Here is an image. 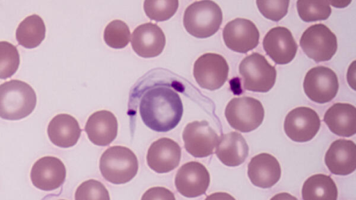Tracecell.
I'll use <instances>...</instances> for the list:
<instances>
[{
    "mask_svg": "<svg viewBox=\"0 0 356 200\" xmlns=\"http://www.w3.org/2000/svg\"><path fill=\"white\" fill-rule=\"evenodd\" d=\"M263 47L266 53L278 65L289 63L298 50L291 32L283 26L274 27L268 31L263 40Z\"/></svg>",
    "mask_w": 356,
    "mask_h": 200,
    "instance_id": "5bb4252c",
    "label": "cell"
},
{
    "mask_svg": "<svg viewBox=\"0 0 356 200\" xmlns=\"http://www.w3.org/2000/svg\"><path fill=\"white\" fill-rule=\"evenodd\" d=\"M270 200H298V199L289 193L281 192L274 195Z\"/></svg>",
    "mask_w": 356,
    "mask_h": 200,
    "instance_id": "e575fe53",
    "label": "cell"
},
{
    "mask_svg": "<svg viewBox=\"0 0 356 200\" xmlns=\"http://www.w3.org/2000/svg\"><path fill=\"white\" fill-rule=\"evenodd\" d=\"M289 3L285 0L256 1L261 15L274 22L280 21L287 14Z\"/></svg>",
    "mask_w": 356,
    "mask_h": 200,
    "instance_id": "4dcf8cb0",
    "label": "cell"
},
{
    "mask_svg": "<svg viewBox=\"0 0 356 200\" xmlns=\"http://www.w3.org/2000/svg\"><path fill=\"white\" fill-rule=\"evenodd\" d=\"M138 162L135 153L129 148L113 146L108 148L99 160V170L107 181L124 184L135 177Z\"/></svg>",
    "mask_w": 356,
    "mask_h": 200,
    "instance_id": "277c9868",
    "label": "cell"
},
{
    "mask_svg": "<svg viewBox=\"0 0 356 200\" xmlns=\"http://www.w3.org/2000/svg\"><path fill=\"white\" fill-rule=\"evenodd\" d=\"M216 147V156L228 167L241 165L248 156L249 147L246 140L237 132L222 134Z\"/></svg>",
    "mask_w": 356,
    "mask_h": 200,
    "instance_id": "44dd1931",
    "label": "cell"
},
{
    "mask_svg": "<svg viewBox=\"0 0 356 200\" xmlns=\"http://www.w3.org/2000/svg\"><path fill=\"white\" fill-rule=\"evenodd\" d=\"M59 200H65V199H59Z\"/></svg>",
    "mask_w": 356,
    "mask_h": 200,
    "instance_id": "8d00e7d4",
    "label": "cell"
},
{
    "mask_svg": "<svg viewBox=\"0 0 356 200\" xmlns=\"http://www.w3.org/2000/svg\"><path fill=\"white\" fill-rule=\"evenodd\" d=\"M81 129L77 120L68 114H58L53 117L47 127L50 141L57 147L68 148L74 146L81 135Z\"/></svg>",
    "mask_w": 356,
    "mask_h": 200,
    "instance_id": "603a6c76",
    "label": "cell"
},
{
    "mask_svg": "<svg viewBox=\"0 0 356 200\" xmlns=\"http://www.w3.org/2000/svg\"><path fill=\"white\" fill-rule=\"evenodd\" d=\"M321 119L317 112L309 107H297L286 115L284 130L291 140L305 142L313 139L319 131Z\"/></svg>",
    "mask_w": 356,
    "mask_h": 200,
    "instance_id": "30bf717a",
    "label": "cell"
},
{
    "mask_svg": "<svg viewBox=\"0 0 356 200\" xmlns=\"http://www.w3.org/2000/svg\"><path fill=\"white\" fill-rule=\"evenodd\" d=\"M46 28L43 19L38 15L26 17L16 30V40L26 49H33L45 38Z\"/></svg>",
    "mask_w": 356,
    "mask_h": 200,
    "instance_id": "d4e9b609",
    "label": "cell"
},
{
    "mask_svg": "<svg viewBox=\"0 0 356 200\" xmlns=\"http://www.w3.org/2000/svg\"><path fill=\"white\" fill-rule=\"evenodd\" d=\"M106 44L113 49H122L130 40V31L127 24L122 20L115 19L107 24L104 31Z\"/></svg>",
    "mask_w": 356,
    "mask_h": 200,
    "instance_id": "4316f807",
    "label": "cell"
},
{
    "mask_svg": "<svg viewBox=\"0 0 356 200\" xmlns=\"http://www.w3.org/2000/svg\"><path fill=\"white\" fill-rule=\"evenodd\" d=\"M339 86L336 73L325 66L310 69L303 81L305 94L312 101L318 103L331 101L336 97Z\"/></svg>",
    "mask_w": 356,
    "mask_h": 200,
    "instance_id": "ba28073f",
    "label": "cell"
},
{
    "mask_svg": "<svg viewBox=\"0 0 356 200\" xmlns=\"http://www.w3.org/2000/svg\"><path fill=\"white\" fill-rule=\"evenodd\" d=\"M244 89L257 92H267L274 86L277 72L266 58L252 53L244 58L238 67Z\"/></svg>",
    "mask_w": 356,
    "mask_h": 200,
    "instance_id": "5b68a950",
    "label": "cell"
},
{
    "mask_svg": "<svg viewBox=\"0 0 356 200\" xmlns=\"http://www.w3.org/2000/svg\"><path fill=\"white\" fill-rule=\"evenodd\" d=\"M118 120L108 110H99L88 119L85 131L91 142L98 146H107L117 137Z\"/></svg>",
    "mask_w": 356,
    "mask_h": 200,
    "instance_id": "ffe728a7",
    "label": "cell"
},
{
    "mask_svg": "<svg viewBox=\"0 0 356 200\" xmlns=\"http://www.w3.org/2000/svg\"><path fill=\"white\" fill-rule=\"evenodd\" d=\"M36 94L28 83L11 80L0 85V117L19 120L29 115L36 106Z\"/></svg>",
    "mask_w": 356,
    "mask_h": 200,
    "instance_id": "7a4b0ae2",
    "label": "cell"
},
{
    "mask_svg": "<svg viewBox=\"0 0 356 200\" xmlns=\"http://www.w3.org/2000/svg\"><path fill=\"white\" fill-rule=\"evenodd\" d=\"M30 176L35 188L44 191L54 190L60 188L65 180V166L56 157H42L33 164Z\"/></svg>",
    "mask_w": 356,
    "mask_h": 200,
    "instance_id": "9a60e30c",
    "label": "cell"
},
{
    "mask_svg": "<svg viewBox=\"0 0 356 200\" xmlns=\"http://www.w3.org/2000/svg\"><path fill=\"white\" fill-rule=\"evenodd\" d=\"M204 200H236L231 194L227 192H218L206 197Z\"/></svg>",
    "mask_w": 356,
    "mask_h": 200,
    "instance_id": "836d02e7",
    "label": "cell"
},
{
    "mask_svg": "<svg viewBox=\"0 0 356 200\" xmlns=\"http://www.w3.org/2000/svg\"><path fill=\"white\" fill-rule=\"evenodd\" d=\"M328 3L329 4L335 8H345L347 7L351 3V1L335 0L328 1Z\"/></svg>",
    "mask_w": 356,
    "mask_h": 200,
    "instance_id": "d590c367",
    "label": "cell"
},
{
    "mask_svg": "<svg viewBox=\"0 0 356 200\" xmlns=\"http://www.w3.org/2000/svg\"><path fill=\"white\" fill-rule=\"evenodd\" d=\"M182 138L188 153L195 158H204L213 153L218 136L209 122L203 120L188 124Z\"/></svg>",
    "mask_w": 356,
    "mask_h": 200,
    "instance_id": "8fae6325",
    "label": "cell"
},
{
    "mask_svg": "<svg viewBox=\"0 0 356 200\" xmlns=\"http://www.w3.org/2000/svg\"><path fill=\"white\" fill-rule=\"evenodd\" d=\"M74 199L75 200H110V196L103 183L95 179H89L78 186Z\"/></svg>",
    "mask_w": 356,
    "mask_h": 200,
    "instance_id": "f546056e",
    "label": "cell"
},
{
    "mask_svg": "<svg viewBox=\"0 0 356 200\" xmlns=\"http://www.w3.org/2000/svg\"><path fill=\"white\" fill-rule=\"evenodd\" d=\"M222 22L221 8L216 2L209 0L197 1L189 5L183 18L186 31L197 38H207L214 35Z\"/></svg>",
    "mask_w": 356,
    "mask_h": 200,
    "instance_id": "3957f363",
    "label": "cell"
},
{
    "mask_svg": "<svg viewBox=\"0 0 356 200\" xmlns=\"http://www.w3.org/2000/svg\"><path fill=\"white\" fill-rule=\"evenodd\" d=\"M229 65L225 58L218 53H207L200 56L195 62L193 76L202 88L216 90L226 82Z\"/></svg>",
    "mask_w": 356,
    "mask_h": 200,
    "instance_id": "9c48e42d",
    "label": "cell"
},
{
    "mask_svg": "<svg viewBox=\"0 0 356 200\" xmlns=\"http://www.w3.org/2000/svg\"><path fill=\"white\" fill-rule=\"evenodd\" d=\"M298 13L300 19L306 22L325 20L330 17L332 9L328 1H298Z\"/></svg>",
    "mask_w": 356,
    "mask_h": 200,
    "instance_id": "484cf974",
    "label": "cell"
},
{
    "mask_svg": "<svg viewBox=\"0 0 356 200\" xmlns=\"http://www.w3.org/2000/svg\"><path fill=\"white\" fill-rule=\"evenodd\" d=\"M248 175L254 185L269 188L280 178V165L273 155L261 153L250 160L248 165Z\"/></svg>",
    "mask_w": 356,
    "mask_h": 200,
    "instance_id": "d6986e66",
    "label": "cell"
},
{
    "mask_svg": "<svg viewBox=\"0 0 356 200\" xmlns=\"http://www.w3.org/2000/svg\"><path fill=\"white\" fill-rule=\"evenodd\" d=\"M303 200H337L338 190L332 178L323 174H314L303 183Z\"/></svg>",
    "mask_w": 356,
    "mask_h": 200,
    "instance_id": "cb8c5ba5",
    "label": "cell"
},
{
    "mask_svg": "<svg viewBox=\"0 0 356 200\" xmlns=\"http://www.w3.org/2000/svg\"><path fill=\"white\" fill-rule=\"evenodd\" d=\"M225 115L233 128L242 133H248L261 124L264 109L262 103L253 97H236L227 103Z\"/></svg>",
    "mask_w": 356,
    "mask_h": 200,
    "instance_id": "8992f818",
    "label": "cell"
},
{
    "mask_svg": "<svg viewBox=\"0 0 356 200\" xmlns=\"http://www.w3.org/2000/svg\"><path fill=\"white\" fill-rule=\"evenodd\" d=\"M323 121L335 135L350 137L356 133V108L350 103H336L327 110Z\"/></svg>",
    "mask_w": 356,
    "mask_h": 200,
    "instance_id": "7402d4cb",
    "label": "cell"
},
{
    "mask_svg": "<svg viewBox=\"0 0 356 200\" xmlns=\"http://www.w3.org/2000/svg\"><path fill=\"white\" fill-rule=\"evenodd\" d=\"M181 156V147L175 141L161 138L150 145L146 159L151 169L163 174L175 169L180 162Z\"/></svg>",
    "mask_w": 356,
    "mask_h": 200,
    "instance_id": "2e32d148",
    "label": "cell"
},
{
    "mask_svg": "<svg viewBox=\"0 0 356 200\" xmlns=\"http://www.w3.org/2000/svg\"><path fill=\"white\" fill-rule=\"evenodd\" d=\"M19 65V54L15 46L6 41L0 42V78L11 77Z\"/></svg>",
    "mask_w": 356,
    "mask_h": 200,
    "instance_id": "f1b7e54d",
    "label": "cell"
},
{
    "mask_svg": "<svg viewBox=\"0 0 356 200\" xmlns=\"http://www.w3.org/2000/svg\"><path fill=\"white\" fill-rule=\"evenodd\" d=\"M140 200H176L174 194L164 187L149 188L143 194Z\"/></svg>",
    "mask_w": 356,
    "mask_h": 200,
    "instance_id": "1f68e13d",
    "label": "cell"
},
{
    "mask_svg": "<svg viewBox=\"0 0 356 200\" xmlns=\"http://www.w3.org/2000/svg\"><path fill=\"white\" fill-rule=\"evenodd\" d=\"M347 80L349 85L353 90H355V60H353L349 66L347 73Z\"/></svg>",
    "mask_w": 356,
    "mask_h": 200,
    "instance_id": "d6a6232c",
    "label": "cell"
},
{
    "mask_svg": "<svg viewBox=\"0 0 356 200\" xmlns=\"http://www.w3.org/2000/svg\"><path fill=\"white\" fill-rule=\"evenodd\" d=\"M325 163L331 173L348 175L356 169V146L353 141L339 139L334 141L325 155Z\"/></svg>",
    "mask_w": 356,
    "mask_h": 200,
    "instance_id": "ac0fdd59",
    "label": "cell"
},
{
    "mask_svg": "<svg viewBox=\"0 0 356 200\" xmlns=\"http://www.w3.org/2000/svg\"><path fill=\"white\" fill-rule=\"evenodd\" d=\"M139 111L148 128L157 132H167L179 123L183 105L177 92L167 86L156 85L144 93Z\"/></svg>",
    "mask_w": 356,
    "mask_h": 200,
    "instance_id": "6da1fadb",
    "label": "cell"
},
{
    "mask_svg": "<svg viewBox=\"0 0 356 200\" xmlns=\"http://www.w3.org/2000/svg\"><path fill=\"white\" fill-rule=\"evenodd\" d=\"M222 38L227 48L235 52L246 53L258 45L259 32L252 21L236 18L225 26Z\"/></svg>",
    "mask_w": 356,
    "mask_h": 200,
    "instance_id": "7c38bea8",
    "label": "cell"
},
{
    "mask_svg": "<svg viewBox=\"0 0 356 200\" xmlns=\"http://www.w3.org/2000/svg\"><path fill=\"white\" fill-rule=\"evenodd\" d=\"M209 183V172L204 165L196 161L184 164L177 172L175 178L177 190L188 198L204 194Z\"/></svg>",
    "mask_w": 356,
    "mask_h": 200,
    "instance_id": "4fadbf2b",
    "label": "cell"
},
{
    "mask_svg": "<svg viewBox=\"0 0 356 200\" xmlns=\"http://www.w3.org/2000/svg\"><path fill=\"white\" fill-rule=\"evenodd\" d=\"M131 42L133 50L139 56L153 58L162 53L165 45V36L158 25L149 22L134 29Z\"/></svg>",
    "mask_w": 356,
    "mask_h": 200,
    "instance_id": "e0dca14e",
    "label": "cell"
},
{
    "mask_svg": "<svg viewBox=\"0 0 356 200\" xmlns=\"http://www.w3.org/2000/svg\"><path fill=\"white\" fill-rule=\"evenodd\" d=\"M300 46L307 57L320 62L330 60L335 54L338 44L335 34L327 26L316 24L303 32Z\"/></svg>",
    "mask_w": 356,
    "mask_h": 200,
    "instance_id": "52a82bcc",
    "label": "cell"
},
{
    "mask_svg": "<svg viewBox=\"0 0 356 200\" xmlns=\"http://www.w3.org/2000/svg\"><path fill=\"white\" fill-rule=\"evenodd\" d=\"M179 6L177 0H145L143 9L146 15L156 22H163L171 18Z\"/></svg>",
    "mask_w": 356,
    "mask_h": 200,
    "instance_id": "83f0119b",
    "label": "cell"
}]
</instances>
